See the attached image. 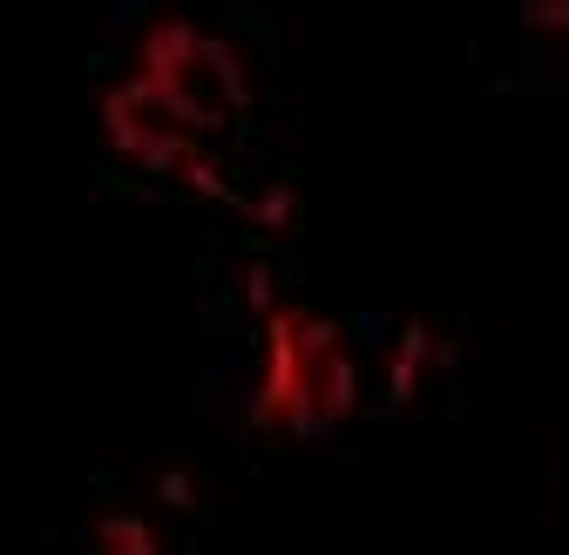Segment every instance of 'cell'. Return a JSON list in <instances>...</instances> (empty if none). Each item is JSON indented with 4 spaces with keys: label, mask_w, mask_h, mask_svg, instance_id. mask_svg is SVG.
I'll return each mask as SVG.
<instances>
[{
    "label": "cell",
    "mask_w": 569,
    "mask_h": 555,
    "mask_svg": "<svg viewBox=\"0 0 569 555\" xmlns=\"http://www.w3.org/2000/svg\"><path fill=\"white\" fill-rule=\"evenodd\" d=\"M210 413L251 461H332L373 413V332L319 312L258 251L218 332Z\"/></svg>",
    "instance_id": "obj_1"
},
{
    "label": "cell",
    "mask_w": 569,
    "mask_h": 555,
    "mask_svg": "<svg viewBox=\"0 0 569 555\" xmlns=\"http://www.w3.org/2000/svg\"><path fill=\"white\" fill-rule=\"evenodd\" d=\"M190 515V495L177 467H157L150 488L96 495V508L54 542V555H177V522Z\"/></svg>",
    "instance_id": "obj_2"
},
{
    "label": "cell",
    "mask_w": 569,
    "mask_h": 555,
    "mask_svg": "<svg viewBox=\"0 0 569 555\" xmlns=\"http://www.w3.org/2000/svg\"><path fill=\"white\" fill-rule=\"evenodd\" d=\"M509 61L488 82L502 89H569V0H509Z\"/></svg>",
    "instance_id": "obj_3"
}]
</instances>
